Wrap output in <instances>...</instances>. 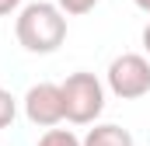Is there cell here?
<instances>
[{
    "instance_id": "277c9868",
    "label": "cell",
    "mask_w": 150,
    "mask_h": 146,
    "mask_svg": "<svg viewBox=\"0 0 150 146\" xmlns=\"http://www.w3.org/2000/svg\"><path fill=\"white\" fill-rule=\"evenodd\" d=\"M25 118L38 125V129H52L59 122H67V105H63V87L59 84H32L28 94H25Z\"/></svg>"
},
{
    "instance_id": "6da1fadb",
    "label": "cell",
    "mask_w": 150,
    "mask_h": 146,
    "mask_svg": "<svg viewBox=\"0 0 150 146\" xmlns=\"http://www.w3.org/2000/svg\"><path fill=\"white\" fill-rule=\"evenodd\" d=\"M14 35H18V45L25 52L49 56V52H56L67 42V14H63L59 4H49V0L25 4L18 11Z\"/></svg>"
},
{
    "instance_id": "30bf717a",
    "label": "cell",
    "mask_w": 150,
    "mask_h": 146,
    "mask_svg": "<svg viewBox=\"0 0 150 146\" xmlns=\"http://www.w3.org/2000/svg\"><path fill=\"white\" fill-rule=\"evenodd\" d=\"M140 38H143V49H147V56H150V25L143 28V35H140Z\"/></svg>"
},
{
    "instance_id": "5b68a950",
    "label": "cell",
    "mask_w": 150,
    "mask_h": 146,
    "mask_svg": "<svg viewBox=\"0 0 150 146\" xmlns=\"http://www.w3.org/2000/svg\"><path fill=\"white\" fill-rule=\"evenodd\" d=\"M80 143H84V146H136L133 136H129V129L112 125V122H101V125L87 129V136H84Z\"/></svg>"
},
{
    "instance_id": "9c48e42d",
    "label": "cell",
    "mask_w": 150,
    "mask_h": 146,
    "mask_svg": "<svg viewBox=\"0 0 150 146\" xmlns=\"http://www.w3.org/2000/svg\"><path fill=\"white\" fill-rule=\"evenodd\" d=\"M14 11H21V0H0V18H7Z\"/></svg>"
},
{
    "instance_id": "52a82bcc",
    "label": "cell",
    "mask_w": 150,
    "mask_h": 146,
    "mask_svg": "<svg viewBox=\"0 0 150 146\" xmlns=\"http://www.w3.org/2000/svg\"><path fill=\"white\" fill-rule=\"evenodd\" d=\"M14 118H18V98H14L7 87H0V132H4Z\"/></svg>"
},
{
    "instance_id": "ba28073f",
    "label": "cell",
    "mask_w": 150,
    "mask_h": 146,
    "mask_svg": "<svg viewBox=\"0 0 150 146\" xmlns=\"http://www.w3.org/2000/svg\"><path fill=\"white\" fill-rule=\"evenodd\" d=\"M56 4H59L63 14H70V18H80V14H87V11L98 7V0H56Z\"/></svg>"
},
{
    "instance_id": "8fae6325",
    "label": "cell",
    "mask_w": 150,
    "mask_h": 146,
    "mask_svg": "<svg viewBox=\"0 0 150 146\" xmlns=\"http://www.w3.org/2000/svg\"><path fill=\"white\" fill-rule=\"evenodd\" d=\"M133 4H136V7H140L143 14H150V0H133Z\"/></svg>"
},
{
    "instance_id": "3957f363",
    "label": "cell",
    "mask_w": 150,
    "mask_h": 146,
    "mask_svg": "<svg viewBox=\"0 0 150 146\" xmlns=\"http://www.w3.org/2000/svg\"><path fill=\"white\" fill-rule=\"evenodd\" d=\"M108 91L122 101H136L150 94V59L140 52H122L108 63Z\"/></svg>"
},
{
    "instance_id": "7a4b0ae2",
    "label": "cell",
    "mask_w": 150,
    "mask_h": 146,
    "mask_svg": "<svg viewBox=\"0 0 150 146\" xmlns=\"http://www.w3.org/2000/svg\"><path fill=\"white\" fill-rule=\"evenodd\" d=\"M63 105H67V122L74 125H94L105 111V84L87 70L70 73L63 84Z\"/></svg>"
},
{
    "instance_id": "8992f818",
    "label": "cell",
    "mask_w": 150,
    "mask_h": 146,
    "mask_svg": "<svg viewBox=\"0 0 150 146\" xmlns=\"http://www.w3.org/2000/svg\"><path fill=\"white\" fill-rule=\"evenodd\" d=\"M38 146H84V143L77 139L70 129H56V125H52V129H45V132H42Z\"/></svg>"
}]
</instances>
